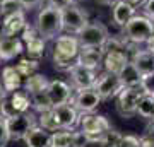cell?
Listing matches in <instances>:
<instances>
[{
	"instance_id": "6da1fadb",
	"label": "cell",
	"mask_w": 154,
	"mask_h": 147,
	"mask_svg": "<svg viewBox=\"0 0 154 147\" xmlns=\"http://www.w3.org/2000/svg\"><path fill=\"white\" fill-rule=\"evenodd\" d=\"M34 27H36L38 34L45 41L55 39L63 31V27H62V11L48 2L46 5H43L39 9Z\"/></svg>"
},
{
	"instance_id": "7a4b0ae2",
	"label": "cell",
	"mask_w": 154,
	"mask_h": 147,
	"mask_svg": "<svg viewBox=\"0 0 154 147\" xmlns=\"http://www.w3.org/2000/svg\"><path fill=\"white\" fill-rule=\"evenodd\" d=\"M79 48H81V44L77 41V36H74V34H58L55 38L53 53H51L53 67L58 69V70H67L70 65H74Z\"/></svg>"
},
{
	"instance_id": "3957f363",
	"label": "cell",
	"mask_w": 154,
	"mask_h": 147,
	"mask_svg": "<svg viewBox=\"0 0 154 147\" xmlns=\"http://www.w3.org/2000/svg\"><path fill=\"white\" fill-rule=\"evenodd\" d=\"M122 29H123V38L122 39L125 41L127 50H128V48H134V46H139V44H144L152 36L154 22L151 19H147L146 16L135 14Z\"/></svg>"
},
{
	"instance_id": "277c9868",
	"label": "cell",
	"mask_w": 154,
	"mask_h": 147,
	"mask_svg": "<svg viewBox=\"0 0 154 147\" xmlns=\"http://www.w3.org/2000/svg\"><path fill=\"white\" fill-rule=\"evenodd\" d=\"M4 123H5V130H7V135H9V140H22L26 137V133L34 125H38L36 116L31 111L17 113L14 116H11V118H4Z\"/></svg>"
},
{
	"instance_id": "5b68a950",
	"label": "cell",
	"mask_w": 154,
	"mask_h": 147,
	"mask_svg": "<svg viewBox=\"0 0 154 147\" xmlns=\"http://www.w3.org/2000/svg\"><path fill=\"white\" fill-rule=\"evenodd\" d=\"M142 96L140 87H122L120 93L115 96V109L122 118H132L137 109V103Z\"/></svg>"
},
{
	"instance_id": "8992f818",
	"label": "cell",
	"mask_w": 154,
	"mask_h": 147,
	"mask_svg": "<svg viewBox=\"0 0 154 147\" xmlns=\"http://www.w3.org/2000/svg\"><path fill=\"white\" fill-rule=\"evenodd\" d=\"M60 11H62V27H63V31H67V34L77 36L89 22L88 12L82 11L77 4L67 5Z\"/></svg>"
},
{
	"instance_id": "52a82bcc",
	"label": "cell",
	"mask_w": 154,
	"mask_h": 147,
	"mask_svg": "<svg viewBox=\"0 0 154 147\" xmlns=\"http://www.w3.org/2000/svg\"><path fill=\"white\" fill-rule=\"evenodd\" d=\"M108 38H110L108 27L99 21L88 22L86 27L77 34V41L81 46H93V48H103Z\"/></svg>"
},
{
	"instance_id": "ba28073f",
	"label": "cell",
	"mask_w": 154,
	"mask_h": 147,
	"mask_svg": "<svg viewBox=\"0 0 154 147\" xmlns=\"http://www.w3.org/2000/svg\"><path fill=\"white\" fill-rule=\"evenodd\" d=\"M122 82L118 79V75L111 74V72H99L96 75V81L93 84V89L98 93V96L101 98V101H110V99H115V96L120 93L122 89Z\"/></svg>"
},
{
	"instance_id": "9c48e42d",
	"label": "cell",
	"mask_w": 154,
	"mask_h": 147,
	"mask_svg": "<svg viewBox=\"0 0 154 147\" xmlns=\"http://www.w3.org/2000/svg\"><path fill=\"white\" fill-rule=\"evenodd\" d=\"M69 103L81 115L94 113L98 109V106L101 104V98L98 96V93L94 91L93 87H89V89H77V91L72 93Z\"/></svg>"
},
{
	"instance_id": "30bf717a",
	"label": "cell",
	"mask_w": 154,
	"mask_h": 147,
	"mask_svg": "<svg viewBox=\"0 0 154 147\" xmlns=\"http://www.w3.org/2000/svg\"><path fill=\"white\" fill-rule=\"evenodd\" d=\"M19 38L22 39V44H24V51L29 55V58H36L38 60L39 57L45 55V50H46V41H45L41 36L38 34L36 27L31 26V24H26L22 33L19 34Z\"/></svg>"
},
{
	"instance_id": "8fae6325",
	"label": "cell",
	"mask_w": 154,
	"mask_h": 147,
	"mask_svg": "<svg viewBox=\"0 0 154 147\" xmlns=\"http://www.w3.org/2000/svg\"><path fill=\"white\" fill-rule=\"evenodd\" d=\"M79 125H81V132L86 137H98L105 135L111 130L110 121L106 120V116L103 115H94V113H84L79 118Z\"/></svg>"
},
{
	"instance_id": "7c38bea8",
	"label": "cell",
	"mask_w": 154,
	"mask_h": 147,
	"mask_svg": "<svg viewBox=\"0 0 154 147\" xmlns=\"http://www.w3.org/2000/svg\"><path fill=\"white\" fill-rule=\"evenodd\" d=\"M51 111L55 115V120L58 123V127H60V130H75V127L79 125L81 113L70 103H63V104H58V106H53Z\"/></svg>"
},
{
	"instance_id": "4fadbf2b",
	"label": "cell",
	"mask_w": 154,
	"mask_h": 147,
	"mask_svg": "<svg viewBox=\"0 0 154 147\" xmlns=\"http://www.w3.org/2000/svg\"><path fill=\"white\" fill-rule=\"evenodd\" d=\"M103 51L105 53H103L101 65L105 67L106 72H111V74L118 75L122 69L128 63V58H130L128 50L127 48H115V50H103Z\"/></svg>"
},
{
	"instance_id": "5bb4252c",
	"label": "cell",
	"mask_w": 154,
	"mask_h": 147,
	"mask_svg": "<svg viewBox=\"0 0 154 147\" xmlns=\"http://www.w3.org/2000/svg\"><path fill=\"white\" fill-rule=\"evenodd\" d=\"M69 75H70V82H72V89L77 91V89H89L93 87L94 81H96V75L98 72L96 70H91V69H86L82 65H70L67 69Z\"/></svg>"
},
{
	"instance_id": "9a60e30c",
	"label": "cell",
	"mask_w": 154,
	"mask_h": 147,
	"mask_svg": "<svg viewBox=\"0 0 154 147\" xmlns=\"http://www.w3.org/2000/svg\"><path fill=\"white\" fill-rule=\"evenodd\" d=\"M26 14L24 11H17L14 14L2 17V26H0V36H19L26 26Z\"/></svg>"
},
{
	"instance_id": "2e32d148",
	"label": "cell",
	"mask_w": 154,
	"mask_h": 147,
	"mask_svg": "<svg viewBox=\"0 0 154 147\" xmlns=\"http://www.w3.org/2000/svg\"><path fill=\"white\" fill-rule=\"evenodd\" d=\"M46 93L50 96V101L53 106H58V104L69 103L74 89H72L70 84H67L65 81H60V79H53V81L48 82V87H46Z\"/></svg>"
},
{
	"instance_id": "e0dca14e",
	"label": "cell",
	"mask_w": 154,
	"mask_h": 147,
	"mask_svg": "<svg viewBox=\"0 0 154 147\" xmlns=\"http://www.w3.org/2000/svg\"><path fill=\"white\" fill-rule=\"evenodd\" d=\"M103 53H105L103 48L81 46L74 63L82 65V67H86V69H91V70H98V67L101 65V62H103Z\"/></svg>"
},
{
	"instance_id": "ac0fdd59",
	"label": "cell",
	"mask_w": 154,
	"mask_h": 147,
	"mask_svg": "<svg viewBox=\"0 0 154 147\" xmlns=\"http://www.w3.org/2000/svg\"><path fill=\"white\" fill-rule=\"evenodd\" d=\"M84 139H86V135L82 132L57 130V132H51L50 147H79Z\"/></svg>"
},
{
	"instance_id": "d6986e66",
	"label": "cell",
	"mask_w": 154,
	"mask_h": 147,
	"mask_svg": "<svg viewBox=\"0 0 154 147\" xmlns=\"http://www.w3.org/2000/svg\"><path fill=\"white\" fill-rule=\"evenodd\" d=\"M24 51L19 36H0V62H11Z\"/></svg>"
},
{
	"instance_id": "ffe728a7",
	"label": "cell",
	"mask_w": 154,
	"mask_h": 147,
	"mask_svg": "<svg viewBox=\"0 0 154 147\" xmlns=\"http://www.w3.org/2000/svg\"><path fill=\"white\" fill-rule=\"evenodd\" d=\"M128 60L137 69L140 75L154 72V51H151V50H132V55Z\"/></svg>"
},
{
	"instance_id": "44dd1931",
	"label": "cell",
	"mask_w": 154,
	"mask_h": 147,
	"mask_svg": "<svg viewBox=\"0 0 154 147\" xmlns=\"http://www.w3.org/2000/svg\"><path fill=\"white\" fill-rule=\"evenodd\" d=\"M135 14H137V7L128 4L127 0H118L116 4L111 5V21L118 27H123Z\"/></svg>"
},
{
	"instance_id": "7402d4cb",
	"label": "cell",
	"mask_w": 154,
	"mask_h": 147,
	"mask_svg": "<svg viewBox=\"0 0 154 147\" xmlns=\"http://www.w3.org/2000/svg\"><path fill=\"white\" fill-rule=\"evenodd\" d=\"M0 82H2L4 89L7 91V94H11V93H14V91H17V89H21L24 79H22V75L17 72L16 65H5L2 69V81Z\"/></svg>"
},
{
	"instance_id": "603a6c76",
	"label": "cell",
	"mask_w": 154,
	"mask_h": 147,
	"mask_svg": "<svg viewBox=\"0 0 154 147\" xmlns=\"http://www.w3.org/2000/svg\"><path fill=\"white\" fill-rule=\"evenodd\" d=\"M50 139L51 132L41 128L39 125H34L22 140L26 142V147H50Z\"/></svg>"
},
{
	"instance_id": "cb8c5ba5",
	"label": "cell",
	"mask_w": 154,
	"mask_h": 147,
	"mask_svg": "<svg viewBox=\"0 0 154 147\" xmlns=\"http://www.w3.org/2000/svg\"><path fill=\"white\" fill-rule=\"evenodd\" d=\"M48 77L45 75V74H39V72H36V74H33V75H29L24 79V82H22V87H24V91L31 96V94L34 93H39V91H45L46 87H48Z\"/></svg>"
},
{
	"instance_id": "d4e9b609",
	"label": "cell",
	"mask_w": 154,
	"mask_h": 147,
	"mask_svg": "<svg viewBox=\"0 0 154 147\" xmlns=\"http://www.w3.org/2000/svg\"><path fill=\"white\" fill-rule=\"evenodd\" d=\"M140 77L142 75H140L137 72V69L130 63V60H128V63H127V65L120 70V74H118V79H120L123 87H137L139 82H140Z\"/></svg>"
},
{
	"instance_id": "484cf974",
	"label": "cell",
	"mask_w": 154,
	"mask_h": 147,
	"mask_svg": "<svg viewBox=\"0 0 154 147\" xmlns=\"http://www.w3.org/2000/svg\"><path fill=\"white\" fill-rule=\"evenodd\" d=\"M9 101H11L12 108L16 109V113H26L31 108V98H29V94L26 91H21V89H17V91L9 94Z\"/></svg>"
},
{
	"instance_id": "4316f807",
	"label": "cell",
	"mask_w": 154,
	"mask_h": 147,
	"mask_svg": "<svg viewBox=\"0 0 154 147\" xmlns=\"http://www.w3.org/2000/svg\"><path fill=\"white\" fill-rule=\"evenodd\" d=\"M135 115H139L144 120H152L154 116V96H149V94H142L140 99L137 103V109H135Z\"/></svg>"
},
{
	"instance_id": "83f0119b",
	"label": "cell",
	"mask_w": 154,
	"mask_h": 147,
	"mask_svg": "<svg viewBox=\"0 0 154 147\" xmlns=\"http://www.w3.org/2000/svg\"><path fill=\"white\" fill-rule=\"evenodd\" d=\"M116 133L113 130H110L105 135H98V137H86L82 140V144L79 147H111L113 140H115Z\"/></svg>"
},
{
	"instance_id": "f1b7e54d",
	"label": "cell",
	"mask_w": 154,
	"mask_h": 147,
	"mask_svg": "<svg viewBox=\"0 0 154 147\" xmlns=\"http://www.w3.org/2000/svg\"><path fill=\"white\" fill-rule=\"evenodd\" d=\"M31 98V108L34 111H38V113H43V111H48V109L53 108V104L50 101V96L46 93V89L45 91H39V93H34L29 96Z\"/></svg>"
},
{
	"instance_id": "f546056e",
	"label": "cell",
	"mask_w": 154,
	"mask_h": 147,
	"mask_svg": "<svg viewBox=\"0 0 154 147\" xmlns=\"http://www.w3.org/2000/svg\"><path fill=\"white\" fill-rule=\"evenodd\" d=\"M17 72L22 75V79H26V77L33 75V74H36L39 69V62L36 60V58H21L19 60V63L16 65Z\"/></svg>"
},
{
	"instance_id": "4dcf8cb0",
	"label": "cell",
	"mask_w": 154,
	"mask_h": 147,
	"mask_svg": "<svg viewBox=\"0 0 154 147\" xmlns=\"http://www.w3.org/2000/svg\"><path fill=\"white\" fill-rule=\"evenodd\" d=\"M36 121H38V125L41 127V128H45V130H48V132L60 130V127H58V123H57L55 115H53V111H51V109L39 113V116L36 118Z\"/></svg>"
},
{
	"instance_id": "1f68e13d",
	"label": "cell",
	"mask_w": 154,
	"mask_h": 147,
	"mask_svg": "<svg viewBox=\"0 0 154 147\" xmlns=\"http://www.w3.org/2000/svg\"><path fill=\"white\" fill-rule=\"evenodd\" d=\"M111 147H140V139L135 135H120V133H116Z\"/></svg>"
},
{
	"instance_id": "d6a6232c",
	"label": "cell",
	"mask_w": 154,
	"mask_h": 147,
	"mask_svg": "<svg viewBox=\"0 0 154 147\" xmlns=\"http://www.w3.org/2000/svg\"><path fill=\"white\" fill-rule=\"evenodd\" d=\"M17 11H22L19 0H0V17L14 14Z\"/></svg>"
},
{
	"instance_id": "836d02e7",
	"label": "cell",
	"mask_w": 154,
	"mask_h": 147,
	"mask_svg": "<svg viewBox=\"0 0 154 147\" xmlns=\"http://www.w3.org/2000/svg\"><path fill=\"white\" fill-rule=\"evenodd\" d=\"M139 87H140L142 94H149V96H154V72H151V74H146V75L140 77Z\"/></svg>"
},
{
	"instance_id": "e575fe53",
	"label": "cell",
	"mask_w": 154,
	"mask_h": 147,
	"mask_svg": "<svg viewBox=\"0 0 154 147\" xmlns=\"http://www.w3.org/2000/svg\"><path fill=\"white\" fill-rule=\"evenodd\" d=\"M142 11H144L142 16H146L147 19H151V21L154 22V0H144Z\"/></svg>"
},
{
	"instance_id": "d590c367",
	"label": "cell",
	"mask_w": 154,
	"mask_h": 147,
	"mask_svg": "<svg viewBox=\"0 0 154 147\" xmlns=\"http://www.w3.org/2000/svg\"><path fill=\"white\" fill-rule=\"evenodd\" d=\"M41 2L43 0H19V4H21L22 11H33V9H36V7L41 5Z\"/></svg>"
},
{
	"instance_id": "8d00e7d4",
	"label": "cell",
	"mask_w": 154,
	"mask_h": 147,
	"mask_svg": "<svg viewBox=\"0 0 154 147\" xmlns=\"http://www.w3.org/2000/svg\"><path fill=\"white\" fill-rule=\"evenodd\" d=\"M7 142H9V135L5 130V123H4V118H0V147H5Z\"/></svg>"
},
{
	"instance_id": "74e56055",
	"label": "cell",
	"mask_w": 154,
	"mask_h": 147,
	"mask_svg": "<svg viewBox=\"0 0 154 147\" xmlns=\"http://www.w3.org/2000/svg\"><path fill=\"white\" fill-rule=\"evenodd\" d=\"M50 4H53L55 7H58V9H63V7L67 5H72V4H75V0H48Z\"/></svg>"
},
{
	"instance_id": "f35d334b",
	"label": "cell",
	"mask_w": 154,
	"mask_h": 147,
	"mask_svg": "<svg viewBox=\"0 0 154 147\" xmlns=\"http://www.w3.org/2000/svg\"><path fill=\"white\" fill-rule=\"evenodd\" d=\"M7 96H9V94H7V91L4 89V86H2V82H0V103H2V101H4V99H5Z\"/></svg>"
},
{
	"instance_id": "ab89813d",
	"label": "cell",
	"mask_w": 154,
	"mask_h": 147,
	"mask_svg": "<svg viewBox=\"0 0 154 147\" xmlns=\"http://www.w3.org/2000/svg\"><path fill=\"white\" fill-rule=\"evenodd\" d=\"M96 2H99V4H101V5H113V4H116V2H118V0H96Z\"/></svg>"
},
{
	"instance_id": "60d3db41",
	"label": "cell",
	"mask_w": 154,
	"mask_h": 147,
	"mask_svg": "<svg viewBox=\"0 0 154 147\" xmlns=\"http://www.w3.org/2000/svg\"><path fill=\"white\" fill-rule=\"evenodd\" d=\"M127 2H128V4H132L134 7H137V5H142L144 0H127Z\"/></svg>"
},
{
	"instance_id": "b9f144b4",
	"label": "cell",
	"mask_w": 154,
	"mask_h": 147,
	"mask_svg": "<svg viewBox=\"0 0 154 147\" xmlns=\"http://www.w3.org/2000/svg\"><path fill=\"white\" fill-rule=\"evenodd\" d=\"M0 26H2V17H0Z\"/></svg>"
},
{
	"instance_id": "7bdbcfd3",
	"label": "cell",
	"mask_w": 154,
	"mask_h": 147,
	"mask_svg": "<svg viewBox=\"0 0 154 147\" xmlns=\"http://www.w3.org/2000/svg\"><path fill=\"white\" fill-rule=\"evenodd\" d=\"M46 2H48V0H46Z\"/></svg>"
},
{
	"instance_id": "ee69618b",
	"label": "cell",
	"mask_w": 154,
	"mask_h": 147,
	"mask_svg": "<svg viewBox=\"0 0 154 147\" xmlns=\"http://www.w3.org/2000/svg\"><path fill=\"white\" fill-rule=\"evenodd\" d=\"M0 118H2V116H0Z\"/></svg>"
}]
</instances>
